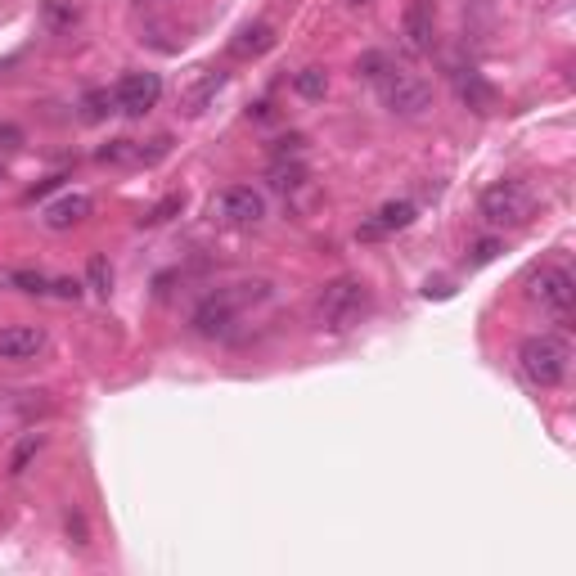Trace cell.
Masks as SVG:
<instances>
[{
	"label": "cell",
	"instance_id": "cell-1",
	"mask_svg": "<svg viewBox=\"0 0 576 576\" xmlns=\"http://www.w3.org/2000/svg\"><path fill=\"white\" fill-rule=\"evenodd\" d=\"M369 311H374V293H369V284L356 275H338L315 293V324L329 333L356 329Z\"/></svg>",
	"mask_w": 576,
	"mask_h": 576
},
{
	"label": "cell",
	"instance_id": "cell-2",
	"mask_svg": "<svg viewBox=\"0 0 576 576\" xmlns=\"http://www.w3.org/2000/svg\"><path fill=\"white\" fill-rule=\"evenodd\" d=\"M266 297H270V284H266V279L216 288V293H207L203 302H198V311H194V320H189V324H194L198 338H230V333H234V320H239L243 306L266 302Z\"/></svg>",
	"mask_w": 576,
	"mask_h": 576
},
{
	"label": "cell",
	"instance_id": "cell-3",
	"mask_svg": "<svg viewBox=\"0 0 576 576\" xmlns=\"http://www.w3.org/2000/svg\"><path fill=\"white\" fill-rule=\"evenodd\" d=\"M518 369L527 374V383L558 387L572 369V342L558 338V333H531L518 347Z\"/></svg>",
	"mask_w": 576,
	"mask_h": 576
},
{
	"label": "cell",
	"instance_id": "cell-4",
	"mask_svg": "<svg viewBox=\"0 0 576 576\" xmlns=\"http://www.w3.org/2000/svg\"><path fill=\"white\" fill-rule=\"evenodd\" d=\"M477 212H482L491 225L513 230V225L531 221V212H536V194H531V185H522V180H495V185L482 189Z\"/></svg>",
	"mask_w": 576,
	"mask_h": 576
},
{
	"label": "cell",
	"instance_id": "cell-5",
	"mask_svg": "<svg viewBox=\"0 0 576 576\" xmlns=\"http://www.w3.org/2000/svg\"><path fill=\"white\" fill-rule=\"evenodd\" d=\"M378 95H383L387 113L419 117L432 108V81L414 77V72H405V68H387L383 77H378Z\"/></svg>",
	"mask_w": 576,
	"mask_h": 576
},
{
	"label": "cell",
	"instance_id": "cell-6",
	"mask_svg": "<svg viewBox=\"0 0 576 576\" xmlns=\"http://www.w3.org/2000/svg\"><path fill=\"white\" fill-rule=\"evenodd\" d=\"M527 302H536L545 315L567 320V315H572V302H576L572 270H567V266H540L536 275L527 279Z\"/></svg>",
	"mask_w": 576,
	"mask_h": 576
},
{
	"label": "cell",
	"instance_id": "cell-7",
	"mask_svg": "<svg viewBox=\"0 0 576 576\" xmlns=\"http://www.w3.org/2000/svg\"><path fill=\"white\" fill-rule=\"evenodd\" d=\"M212 216H221L225 225H239V230H252L266 221V198L252 185H230L212 198Z\"/></svg>",
	"mask_w": 576,
	"mask_h": 576
},
{
	"label": "cell",
	"instance_id": "cell-8",
	"mask_svg": "<svg viewBox=\"0 0 576 576\" xmlns=\"http://www.w3.org/2000/svg\"><path fill=\"white\" fill-rule=\"evenodd\" d=\"M113 99H117V113L144 117L162 99V77L158 72H126V77L113 86Z\"/></svg>",
	"mask_w": 576,
	"mask_h": 576
},
{
	"label": "cell",
	"instance_id": "cell-9",
	"mask_svg": "<svg viewBox=\"0 0 576 576\" xmlns=\"http://www.w3.org/2000/svg\"><path fill=\"white\" fill-rule=\"evenodd\" d=\"M401 36L410 54H432V45H437V0H410L401 14Z\"/></svg>",
	"mask_w": 576,
	"mask_h": 576
},
{
	"label": "cell",
	"instance_id": "cell-10",
	"mask_svg": "<svg viewBox=\"0 0 576 576\" xmlns=\"http://www.w3.org/2000/svg\"><path fill=\"white\" fill-rule=\"evenodd\" d=\"M414 216H419V207H414L410 198H396V203H383L374 216H369L365 225H360V239H387V234H396V230H410Z\"/></svg>",
	"mask_w": 576,
	"mask_h": 576
},
{
	"label": "cell",
	"instance_id": "cell-11",
	"mask_svg": "<svg viewBox=\"0 0 576 576\" xmlns=\"http://www.w3.org/2000/svg\"><path fill=\"white\" fill-rule=\"evenodd\" d=\"M45 351V329L36 324H0V360H32Z\"/></svg>",
	"mask_w": 576,
	"mask_h": 576
},
{
	"label": "cell",
	"instance_id": "cell-12",
	"mask_svg": "<svg viewBox=\"0 0 576 576\" xmlns=\"http://www.w3.org/2000/svg\"><path fill=\"white\" fill-rule=\"evenodd\" d=\"M455 95L464 99L473 113H491L495 108V86L477 68H455Z\"/></svg>",
	"mask_w": 576,
	"mask_h": 576
},
{
	"label": "cell",
	"instance_id": "cell-13",
	"mask_svg": "<svg viewBox=\"0 0 576 576\" xmlns=\"http://www.w3.org/2000/svg\"><path fill=\"white\" fill-rule=\"evenodd\" d=\"M90 212H95V203H90L86 194H63L59 203L45 207V225H50V230H72V225H81Z\"/></svg>",
	"mask_w": 576,
	"mask_h": 576
},
{
	"label": "cell",
	"instance_id": "cell-14",
	"mask_svg": "<svg viewBox=\"0 0 576 576\" xmlns=\"http://www.w3.org/2000/svg\"><path fill=\"white\" fill-rule=\"evenodd\" d=\"M266 50H275V27L270 23H248L239 36L230 41V54L234 59H261Z\"/></svg>",
	"mask_w": 576,
	"mask_h": 576
},
{
	"label": "cell",
	"instance_id": "cell-15",
	"mask_svg": "<svg viewBox=\"0 0 576 576\" xmlns=\"http://www.w3.org/2000/svg\"><path fill=\"white\" fill-rule=\"evenodd\" d=\"M225 81H230V72H203V77L194 81V86L180 95V108H185L189 117H198V113H207V104L216 99V90H225Z\"/></svg>",
	"mask_w": 576,
	"mask_h": 576
},
{
	"label": "cell",
	"instance_id": "cell-16",
	"mask_svg": "<svg viewBox=\"0 0 576 576\" xmlns=\"http://www.w3.org/2000/svg\"><path fill=\"white\" fill-rule=\"evenodd\" d=\"M293 90L302 99H324V90H329V72H324V68H302L293 77Z\"/></svg>",
	"mask_w": 576,
	"mask_h": 576
},
{
	"label": "cell",
	"instance_id": "cell-17",
	"mask_svg": "<svg viewBox=\"0 0 576 576\" xmlns=\"http://www.w3.org/2000/svg\"><path fill=\"white\" fill-rule=\"evenodd\" d=\"M302 180H306L302 162H275V167H270V185L275 189H302Z\"/></svg>",
	"mask_w": 576,
	"mask_h": 576
},
{
	"label": "cell",
	"instance_id": "cell-18",
	"mask_svg": "<svg viewBox=\"0 0 576 576\" xmlns=\"http://www.w3.org/2000/svg\"><path fill=\"white\" fill-rule=\"evenodd\" d=\"M81 108H86V122H99V117H108L117 108V99H113V90H90L86 99H81Z\"/></svg>",
	"mask_w": 576,
	"mask_h": 576
},
{
	"label": "cell",
	"instance_id": "cell-19",
	"mask_svg": "<svg viewBox=\"0 0 576 576\" xmlns=\"http://www.w3.org/2000/svg\"><path fill=\"white\" fill-rule=\"evenodd\" d=\"M95 158L99 162H140V149H135L131 140H113V144H104Z\"/></svg>",
	"mask_w": 576,
	"mask_h": 576
},
{
	"label": "cell",
	"instance_id": "cell-20",
	"mask_svg": "<svg viewBox=\"0 0 576 576\" xmlns=\"http://www.w3.org/2000/svg\"><path fill=\"white\" fill-rule=\"evenodd\" d=\"M9 284H18V288H23V293H36V297H45V293H50V284H54V279H45V275H32V270H14V275H9Z\"/></svg>",
	"mask_w": 576,
	"mask_h": 576
},
{
	"label": "cell",
	"instance_id": "cell-21",
	"mask_svg": "<svg viewBox=\"0 0 576 576\" xmlns=\"http://www.w3.org/2000/svg\"><path fill=\"white\" fill-rule=\"evenodd\" d=\"M90 288H95L99 297H108V288H113V270H108V261L104 257H90Z\"/></svg>",
	"mask_w": 576,
	"mask_h": 576
},
{
	"label": "cell",
	"instance_id": "cell-22",
	"mask_svg": "<svg viewBox=\"0 0 576 576\" xmlns=\"http://www.w3.org/2000/svg\"><path fill=\"white\" fill-rule=\"evenodd\" d=\"M180 207H185V198H180V194L162 198V203H158V207H153V212H149V216H144V225H162V221H171V216H176V212H180Z\"/></svg>",
	"mask_w": 576,
	"mask_h": 576
},
{
	"label": "cell",
	"instance_id": "cell-23",
	"mask_svg": "<svg viewBox=\"0 0 576 576\" xmlns=\"http://www.w3.org/2000/svg\"><path fill=\"white\" fill-rule=\"evenodd\" d=\"M36 450H41V437H36V432H27V437H23V446L14 450V464H9V473H23V468H27V459H32Z\"/></svg>",
	"mask_w": 576,
	"mask_h": 576
},
{
	"label": "cell",
	"instance_id": "cell-24",
	"mask_svg": "<svg viewBox=\"0 0 576 576\" xmlns=\"http://www.w3.org/2000/svg\"><path fill=\"white\" fill-rule=\"evenodd\" d=\"M495 252H500V239H482L468 257V266H486V261H495Z\"/></svg>",
	"mask_w": 576,
	"mask_h": 576
},
{
	"label": "cell",
	"instance_id": "cell-25",
	"mask_svg": "<svg viewBox=\"0 0 576 576\" xmlns=\"http://www.w3.org/2000/svg\"><path fill=\"white\" fill-rule=\"evenodd\" d=\"M360 72H365V77H383V72H387V59H383V54H365V59H360Z\"/></svg>",
	"mask_w": 576,
	"mask_h": 576
},
{
	"label": "cell",
	"instance_id": "cell-26",
	"mask_svg": "<svg viewBox=\"0 0 576 576\" xmlns=\"http://www.w3.org/2000/svg\"><path fill=\"white\" fill-rule=\"evenodd\" d=\"M50 293H54V297H68V302H77V297H81V284H77V279H54Z\"/></svg>",
	"mask_w": 576,
	"mask_h": 576
},
{
	"label": "cell",
	"instance_id": "cell-27",
	"mask_svg": "<svg viewBox=\"0 0 576 576\" xmlns=\"http://www.w3.org/2000/svg\"><path fill=\"white\" fill-rule=\"evenodd\" d=\"M302 144H306V140H302V135H279V140H275V144H270V149H275V153H279V158H284V153H302Z\"/></svg>",
	"mask_w": 576,
	"mask_h": 576
},
{
	"label": "cell",
	"instance_id": "cell-28",
	"mask_svg": "<svg viewBox=\"0 0 576 576\" xmlns=\"http://www.w3.org/2000/svg\"><path fill=\"white\" fill-rule=\"evenodd\" d=\"M68 536H77V545H90V540H86V518H81V513H68Z\"/></svg>",
	"mask_w": 576,
	"mask_h": 576
},
{
	"label": "cell",
	"instance_id": "cell-29",
	"mask_svg": "<svg viewBox=\"0 0 576 576\" xmlns=\"http://www.w3.org/2000/svg\"><path fill=\"white\" fill-rule=\"evenodd\" d=\"M0 144H5V149H14V144H18V131H14V126H0Z\"/></svg>",
	"mask_w": 576,
	"mask_h": 576
},
{
	"label": "cell",
	"instance_id": "cell-30",
	"mask_svg": "<svg viewBox=\"0 0 576 576\" xmlns=\"http://www.w3.org/2000/svg\"><path fill=\"white\" fill-rule=\"evenodd\" d=\"M351 5H369V0H351Z\"/></svg>",
	"mask_w": 576,
	"mask_h": 576
}]
</instances>
